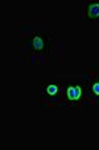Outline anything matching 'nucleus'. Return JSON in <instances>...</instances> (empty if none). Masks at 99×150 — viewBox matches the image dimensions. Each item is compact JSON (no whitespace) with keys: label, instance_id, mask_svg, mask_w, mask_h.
<instances>
[{"label":"nucleus","instance_id":"obj_5","mask_svg":"<svg viewBox=\"0 0 99 150\" xmlns=\"http://www.w3.org/2000/svg\"><path fill=\"white\" fill-rule=\"evenodd\" d=\"M91 91H93L94 94H96V96H99V80H94L93 82H91Z\"/></svg>","mask_w":99,"mask_h":150},{"label":"nucleus","instance_id":"obj_2","mask_svg":"<svg viewBox=\"0 0 99 150\" xmlns=\"http://www.w3.org/2000/svg\"><path fill=\"white\" fill-rule=\"evenodd\" d=\"M86 16L87 19H99V1L89 3L86 6Z\"/></svg>","mask_w":99,"mask_h":150},{"label":"nucleus","instance_id":"obj_3","mask_svg":"<svg viewBox=\"0 0 99 150\" xmlns=\"http://www.w3.org/2000/svg\"><path fill=\"white\" fill-rule=\"evenodd\" d=\"M58 92H59V86L56 85V84H50V85H48V86L44 88V93L48 94V96H50V97L58 94Z\"/></svg>","mask_w":99,"mask_h":150},{"label":"nucleus","instance_id":"obj_4","mask_svg":"<svg viewBox=\"0 0 99 150\" xmlns=\"http://www.w3.org/2000/svg\"><path fill=\"white\" fill-rule=\"evenodd\" d=\"M44 44H45V41H44V39L41 36H34L33 40H32V47L36 51H41L44 48Z\"/></svg>","mask_w":99,"mask_h":150},{"label":"nucleus","instance_id":"obj_1","mask_svg":"<svg viewBox=\"0 0 99 150\" xmlns=\"http://www.w3.org/2000/svg\"><path fill=\"white\" fill-rule=\"evenodd\" d=\"M65 96L66 100L70 102H77V101H81L83 97V91L79 85H70L66 88L65 92Z\"/></svg>","mask_w":99,"mask_h":150}]
</instances>
